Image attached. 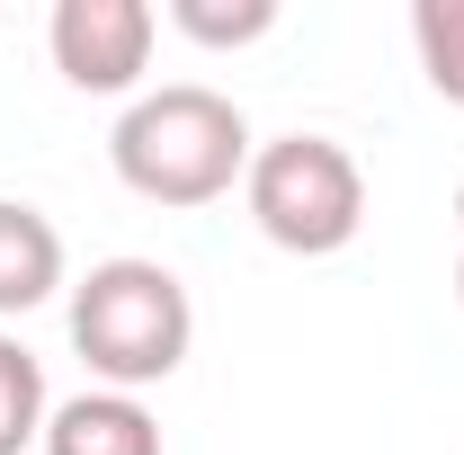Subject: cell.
Segmentation results:
<instances>
[{"instance_id": "8992f818", "label": "cell", "mask_w": 464, "mask_h": 455, "mask_svg": "<svg viewBox=\"0 0 464 455\" xmlns=\"http://www.w3.org/2000/svg\"><path fill=\"white\" fill-rule=\"evenodd\" d=\"M63 295V232L27 197H0V322L36 313Z\"/></svg>"}, {"instance_id": "5b68a950", "label": "cell", "mask_w": 464, "mask_h": 455, "mask_svg": "<svg viewBox=\"0 0 464 455\" xmlns=\"http://www.w3.org/2000/svg\"><path fill=\"white\" fill-rule=\"evenodd\" d=\"M45 455H161V420H152L134 393L90 384V393L54 402V420H45Z\"/></svg>"}, {"instance_id": "277c9868", "label": "cell", "mask_w": 464, "mask_h": 455, "mask_svg": "<svg viewBox=\"0 0 464 455\" xmlns=\"http://www.w3.org/2000/svg\"><path fill=\"white\" fill-rule=\"evenodd\" d=\"M152 36H161V18L143 0H54V18H45L54 72L90 99H125L152 72Z\"/></svg>"}, {"instance_id": "30bf717a", "label": "cell", "mask_w": 464, "mask_h": 455, "mask_svg": "<svg viewBox=\"0 0 464 455\" xmlns=\"http://www.w3.org/2000/svg\"><path fill=\"white\" fill-rule=\"evenodd\" d=\"M456 224H464V188H456Z\"/></svg>"}, {"instance_id": "52a82bcc", "label": "cell", "mask_w": 464, "mask_h": 455, "mask_svg": "<svg viewBox=\"0 0 464 455\" xmlns=\"http://www.w3.org/2000/svg\"><path fill=\"white\" fill-rule=\"evenodd\" d=\"M45 420H54V402H45V366H36V348L0 331V455L45 447Z\"/></svg>"}, {"instance_id": "3957f363", "label": "cell", "mask_w": 464, "mask_h": 455, "mask_svg": "<svg viewBox=\"0 0 464 455\" xmlns=\"http://www.w3.org/2000/svg\"><path fill=\"white\" fill-rule=\"evenodd\" d=\"M241 197H250V224L268 232L277 250H295V259H331L366 224V170L331 134H277V143H259Z\"/></svg>"}, {"instance_id": "ba28073f", "label": "cell", "mask_w": 464, "mask_h": 455, "mask_svg": "<svg viewBox=\"0 0 464 455\" xmlns=\"http://www.w3.org/2000/svg\"><path fill=\"white\" fill-rule=\"evenodd\" d=\"M411 45H420V72H429V90L464 108V0H420L411 9Z\"/></svg>"}, {"instance_id": "7a4b0ae2", "label": "cell", "mask_w": 464, "mask_h": 455, "mask_svg": "<svg viewBox=\"0 0 464 455\" xmlns=\"http://www.w3.org/2000/svg\"><path fill=\"white\" fill-rule=\"evenodd\" d=\"M197 340V304L161 259H99L72 286V348L108 393L170 384Z\"/></svg>"}, {"instance_id": "8fae6325", "label": "cell", "mask_w": 464, "mask_h": 455, "mask_svg": "<svg viewBox=\"0 0 464 455\" xmlns=\"http://www.w3.org/2000/svg\"><path fill=\"white\" fill-rule=\"evenodd\" d=\"M456 295H464V259H456Z\"/></svg>"}, {"instance_id": "9c48e42d", "label": "cell", "mask_w": 464, "mask_h": 455, "mask_svg": "<svg viewBox=\"0 0 464 455\" xmlns=\"http://www.w3.org/2000/svg\"><path fill=\"white\" fill-rule=\"evenodd\" d=\"M170 27L188 45H259L277 27V0H170Z\"/></svg>"}, {"instance_id": "6da1fadb", "label": "cell", "mask_w": 464, "mask_h": 455, "mask_svg": "<svg viewBox=\"0 0 464 455\" xmlns=\"http://www.w3.org/2000/svg\"><path fill=\"white\" fill-rule=\"evenodd\" d=\"M108 161L143 206H179L188 215V206L232 197V179H250V125H241V108L224 90L170 81V90H143L116 116Z\"/></svg>"}]
</instances>
